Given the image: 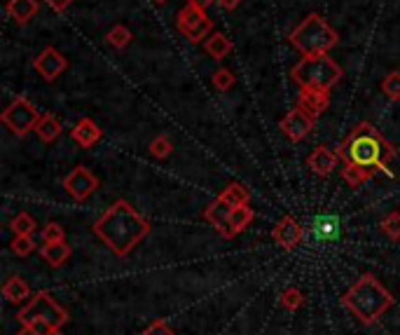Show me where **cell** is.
<instances>
[{"instance_id":"6da1fadb","label":"cell","mask_w":400,"mask_h":335,"mask_svg":"<svg viewBox=\"0 0 400 335\" xmlns=\"http://www.w3.org/2000/svg\"><path fill=\"white\" fill-rule=\"evenodd\" d=\"M94 234L104 241V244L113 251L115 256H129L141 239H146L150 234V223L136 211V209L117 199L113 206H108L104 216L91 225Z\"/></svg>"},{"instance_id":"7a4b0ae2","label":"cell","mask_w":400,"mask_h":335,"mask_svg":"<svg viewBox=\"0 0 400 335\" xmlns=\"http://www.w3.org/2000/svg\"><path fill=\"white\" fill-rule=\"evenodd\" d=\"M344 164H356L370 171H384L394 179V171L389 169L391 160L396 157V148L381 136L379 129L370 122H361L351 129V134L337 148Z\"/></svg>"},{"instance_id":"3957f363","label":"cell","mask_w":400,"mask_h":335,"mask_svg":"<svg viewBox=\"0 0 400 335\" xmlns=\"http://www.w3.org/2000/svg\"><path fill=\"white\" fill-rule=\"evenodd\" d=\"M342 305L363 324H374L394 305V296L381 286L374 274H363L342 296Z\"/></svg>"},{"instance_id":"277c9868","label":"cell","mask_w":400,"mask_h":335,"mask_svg":"<svg viewBox=\"0 0 400 335\" xmlns=\"http://www.w3.org/2000/svg\"><path fill=\"white\" fill-rule=\"evenodd\" d=\"M288 40H291V45L302 56H316V54H328L339 43V36L321 14H309L288 36Z\"/></svg>"},{"instance_id":"5b68a950","label":"cell","mask_w":400,"mask_h":335,"mask_svg":"<svg viewBox=\"0 0 400 335\" xmlns=\"http://www.w3.org/2000/svg\"><path fill=\"white\" fill-rule=\"evenodd\" d=\"M291 78L300 87H316V89H333L339 78H342V69L333 61L328 54L316 56H302L300 61L293 66Z\"/></svg>"},{"instance_id":"8992f818","label":"cell","mask_w":400,"mask_h":335,"mask_svg":"<svg viewBox=\"0 0 400 335\" xmlns=\"http://www.w3.org/2000/svg\"><path fill=\"white\" fill-rule=\"evenodd\" d=\"M16 319H19L21 326H31L36 321H45V324L52 326V329L59 331L61 326L68 324V312L56 303L52 296H49L47 291H40V293L33 296V300H29V303L19 309Z\"/></svg>"},{"instance_id":"52a82bcc","label":"cell","mask_w":400,"mask_h":335,"mask_svg":"<svg viewBox=\"0 0 400 335\" xmlns=\"http://www.w3.org/2000/svg\"><path fill=\"white\" fill-rule=\"evenodd\" d=\"M0 120L7 129L16 136H24V134H29L36 129V124L40 120V115L36 111V106H33L26 96H19L14 99V101L5 108V113L0 115Z\"/></svg>"},{"instance_id":"ba28073f","label":"cell","mask_w":400,"mask_h":335,"mask_svg":"<svg viewBox=\"0 0 400 335\" xmlns=\"http://www.w3.org/2000/svg\"><path fill=\"white\" fill-rule=\"evenodd\" d=\"M176 26L190 43H201V40L214 31V21L206 16V10L187 3L176 16Z\"/></svg>"},{"instance_id":"9c48e42d","label":"cell","mask_w":400,"mask_h":335,"mask_svg":"<svg viewBox=\"0 0 400 335\" xmlns=\"http://www.w3.org/2000/svg\"><path fill=\"white\" fill-rule=\"evenodd\" d=\"M64 188L68 195L75 197L78 202H84V199L96 192L99 179L87 169V166H75V169L64 179Z\"/></svg>"},{"instance_id":"30bf717a","label":"cell","mask_w":400,"mask_h":335,"mask_svg":"<svg viewBox=\"0 0 400 335\" xmlns=\"http://www.w3.org/2000/svg\"><path fill=\"white\" fill-rule=\"evenodd\" d=\"M33 69H36L38 75H42L47 82H52L68 69V61H66V56L59 52L56 47H45L36 56V61H33Z\"/></svg>"},{"instance_id":"8fae6325","label":"cell","mask_w":400,"mask_h":335,"mask_svg":"<svg viewBox=\"0 0 400 335\" xmlns=\"http://www.w3.org/2000/svg\"><path fill=\"white\" fill-rule=\"evenodd\" d=\"M314 122L316 120L304 113L302 108H293V111L281 120V131L291 141H295V144H300L302 139L309 136V131L314 129Z\"/></svg>"},{"instance_id":"7c38bea8","label":"cell","mask_w":400,"mask_h":335,"mask_svg":"<svg viewBox=\"0 0 400 335\" xmlns=\"http://www.w3.org/2000/svg\"><path fill=\"white\" fill-rule=\"evenodd\" d=\"M330 106V94L328 89H316V87H300V94H297V108H302L304 113L311 115L314 120L328 111Z\"/></svg>"},{"instance_id":"4fadbf2b","label":"cell","mask_w":400,"mask_h":335,"mask_svg":"<svg viewBox=\"0 0 400 335\" xmlns=\"http://www.w3.org/2000/svg\"><path fill=\"white\" fill-rule=\"evenodd\" d=\"M271 239H274L281 249L291 251V249H295L297 244H300L302 225L297 223L293 216H284V219L274 225V230H271Z\"/></svg>"},{"instance_id":"5bb4252c","label":"cell","mask_w":400,"mask_h":335,"mask_svg":"<svg viewBox=\"0 0 400 335\" xmlns=\"http://www.w3.org/2000/svg\"><path fill=\"white\" fill-rule=\"evenodd\" d=\"M339 160H342V157H339V153H335V150H330L328 146H316L311 150V155L307 157V166L316 176H321V179H326V176L335 171Z\"/></svg>"},{"instance_id":"9a60e30c","label":"cell","mask_w":400,"mask_h":335,"mask_svg":"<svg viewBox=\"0 0 400 335\" xmlns=\"http://www.w3.org/2000/svg\"><path fill=\"white\" fill-rule=\"evenodd\" d=\"M229 216H232V206L227 202H223L220 197H216L214 202L206 206V211H204V219H206L214 228L223 234L225 239H232L234 234L229 230Z\"/></svg>"},{"instance_id":"2e32d148","label":"cell","mask_w":400,"mask_h":335,"mask_svg":"<svg viewBox=\"0 0 400 335\" xmlns=\"http://www.w3.org/2000/svg\"><path fill=\"white\" fill-rule=\"evenodd\" d=\"M101 134H104V131H101V127L96 122L89 120V117H82V120L73 127L71 136H73V141L80 148H91L101 139Z\"/></svg>"},{"instance_id":"e0dca14e","label":"cell","mask_w":400,"mask_h":335,"mask_svg":"<svg viewBox=\"0 0 400 335\" xmlns=\"http://www.w3.org/2000/svg\"><path fill=\"white\" fill-rule=\"evenodd\" d=\"M7 14L16 24H26L38 14V0H7Z\"/></svg>"},{"instance_id":"ac0fdd59","label":"cell","mask_w":400,"mask_h":335,"mask_svg":"<svg viewBox=\"0 0 400 335\" xmlns=\"http://www.w3.org/2000/svg\"><path fill=\"white\" fill-rule=\"evenodd\" d=\"M38 134L40 141H45V144H52V141L59 139V134H61V122L56 120V115L52 113H42L40 120L36 124V129H33Z\"/></svg>"},{"instance_id":"d6986e66","label":"cell","mask_w":400,"mask_h":335,"mask_svg":"<svg viewBox=\"0 0 400 335\" xmlns=\"http://www.w3.org/2000/svg\"><path fill=\"white\" fill-rule=\"evenodd\" d=\"M40 256L45 258L47 265L61 267L68 258H71V246H68L66 241H52V244H45L40 249Z\"/></svg>"},{"instance_id":"ffe728a7","label":"cell","mask_w":400,"mask_h":335,"mask_svg":"<svg viewBox=\"0 0 400 335\" xmlns=\"http://www.w3.org/2000/svg\"><path fill=\"white\" fill-rule=\"evenodd\" d=\"M206 54L211 59H216V61H223V59L232 52V40H229L225 33H211L209 40H206Z\"/></svg>"},{"instance_id":"44dd1931","label":"cell","mask_w":400,"mask_h":335,"mask_svg":"<svg viewBox=\"0 0 400 335\" xmlns=\"http://www.w3.org/2000/svg\"><path fill=\"white\" fill-rule=\"evenodd\" d=\"M3 296L10 300V303H21V300H29L31 296V286H29V281L24 279V277H10L5 281V286H3Z\"/></svg>"},{"instance_id":"7402d4cb","label":"cell","mask_w":400,"mask_h":335,"mask_svg":"<svg viewBox=\"0 0 400 335\" xmlns=\"http://www.w3.org/2000/svg\"><path fill=\"white\" fill-rule=\"evenodd\" d=\"M253 219H255V211L249 204L234 206L232 216H229V230H232V234H239V232H244L246 228H249V225L253 223Z\"/></svg>"},{"instance_id":"603a6c76","label":"cell","mask_w":400,"mask_h":335,"mask_svg":"<svg viewBox=\"0 0 400 335\" xmlns=\"http://www.w3.org/2000/svg\"><path fill=\"white\" fill-rule=\"evenodd\" d=\"M314 234L319 239H335L339 237V221L335 216H319L314 223Z\"/></svg>"},{"instance_id":"cb8c5ba5","label":"cell","mask_w":400,"mask_h":335,"mask_svg":"<svg viewBox=\"0 0 400 335\" xmlns=\"http://www.w3.org/2000/svg\"><path fill=\"white\" fill-rule=\"evenodd\" d=\"M223 202H227L229 206H244V204H249V190H246L244 186H239V183H232V186H227L223 192L218 195Z\"/></svg>"},{"instance_id":"d4e9b609","label":"cell","mask_w":400,"mask_h":335,"mask_svg":"<svg viewBox=\"0 0 400 335\" xmlns=\"http://www.w3.org/2000/svg\"><path fill=\"white\" fill-rule=\"evenodd\" d=\"M372 176H374V171L363 169V166H356V164H344V169H342V179L351 188H361L365 181L372 179Z\"/></svg>"},{"instance_id":"484cf974","label":"cell","mask_w":400,"mask_h":335,"mask_svg":"<svg viewBox=\"0 0 400 335\" xmlns=\"http://www.w3.org/2000/svg\"><path fill=\"white\" fill-rule=\"evenodd\" d=\"M106 40L113 47H117V49H124L126 45L131 43V31L126 29V26H122V24H117V26H113L108 31V36H106Z\"/></svg>"},{"instance_id":"4316f807","label":"cell","mask_w":400,"mask_h":335,"mask_svg":"<svg viewBox=\"0 0 400 335\" xmlns=\"http://www.w3.org/2000/svg\"><path fill=\"white\" fill-rule=\"evenodd\" d=\"M381 91L391 99V101H400V71L389 73L384 80H381Z\"/></svg>"},{"instance_id":"83f0119b","label":"cell","mask_w":400,"mask_h":335,"mask_svg":"<svg viewBox=\"0 0 400 335\" xmlns=\"http://www.w3.org/2000/svg\"><path fill=\"white\" fill-rule=\"evenodd\" d=\"M10 228L14 234H33V230H36V221H33L29 214H16L10 221Z\"/></svg>"},{"instance_id":"f1b7e54d","label":"cell","mask_w":400,"mask_h":335,"mask_svg":"<svg viewBox=\"0 0 400 335\" xmlns=\"http://www.w3.org/2000/svg\"><path fill=\"white\" fill-rule=\"evenodd\" d=\"M171 150H174V144L166 136H155L150 141V155L157 157V160H164V157H169V155H171Z\"/></svg>"},{"instance_id":"f546056e","label":"cell","mask_w":400,"mask_h":335,"mask_svg":"<svg viewBox=\"0 0 400 335\" xmlns=\"http://www.w3.org/2000/svg\"><path fill=\"white\" fill-rule=\"evenodd\" d=\"M281 305H284L286 309H291V312H295V309H300L304 305V296L300 293V289H286L284 293H281Z\"/></svg>"},{"instance_id":"4dcf8cb0","label":"cell","mask_w":400,"mask_h":335,"mask_svg":"<svg viewBox=\"0 0 400 335\" xmlns=\"http://www.w3.org/2000/svg\"><path fill=\"white\" fill-rule=\"evenodd\" d=\"M12 251L16 256H29L36 251V241H33L31 234H16L12 241Z\"/></svg>"},{"instance_id":"1f68e13d","label":"cell","mask_w":400,"mask_h":335,"mask_svg":"<svg viewBox=\"0 0 400 335\" xmlns=\"http://www.w3.org/2000/svg\"><path fill=\"white\" fill-rule=\"evenodd\" d=\"M381 230L389 234L391 239H400V211H391L384 221H381Z\"/></svg>"},{"instance_id":"d6a6232c","label":"cell","mask_w":400,"mask_h":335,"mask_svg":"<svg viewBox=\"0 0 400 335\" xmlns=\"http://www.w3.org/2000/svg\"><path fill=\"white\" fill-rule=\"evenodd\" d=\"M42 241H45V244L64 241V228L59 223H47L45 228H42Z\"/></svg>"},{"instance_id":"836d02e7","label":"cell","mask_w":400,"mask_h":335,"mask_svg":"<svg viewBox=\"0 0 400 335\" xmlns=\"http://www.w3.org/2000/svg\"><path fill=\"white\" fill-rule=\"evenodd\" d=\"M214 85H216L220 91H225V89L232 87V85H234V75H232V71L218 69V71L214 73Z\"/></svg>"},{"instance_id":"e575fe53","label":"cell","mask_w":400,"mask_h":335,"mask_svg":"<svg viewBox=\"0 0 400 335\" xmlns=\"http://www.w3.org/2000/svg\"><path fill=\"white\" fill-rule=\"evenodd\" d=\"M143 335H176L171 329H169V324L164 319H157L155 324H150L146 331H143Z\"/></svg>"},{"instance_id":"d590c367","label":"cell","mask_w":400,"mask_h":335,"mask_svg":"<svg viewBox=\"0 0 400 335\" xmlns=\"http://www.w3.org/2000/svg\"><path fill=\"white\" fill-rule=\"evenodd\" d=\"M45 3H47L49 7H52L54 12H64L66 7L73 3V0H45Z\"/></svg>"},{"instance_id":"8d00e7d4","label":"cell","mask_w":400,"mask_h":335,"mask_svg":"<svg viewBox=\"0 0 400 335\" xmlns=\"http://www.w3.org/2000/svg\"><path fill=\"white\" fill-rule=\"evenodd\" d=\"M216 3L220 5V10H225V12H229V10H234L236 5L241 3V0H216Z\"/></svg>"},{"instance_id":"74e56055","label":"cell","mask_w":400,"mask_h":335,"mask_svg":"<svg viewBox=\"0 0 400 335\" xmlns=\"http://www.w3.org/2000/svg\"><path fill=\"white\" fill-rule=\"evenodd\" d=\"M187 3H190V5H197V7H201V10H206V7H209L211 3H216V0H187Z\"/></svg>"},{"instance_id":"f35d334b","label":"cell","mask_w":400,"mask_h":335,"mask_svg":"<svg viewBox=\"0 0 400 335\" xmlns=\"http://www.w3.org/2000/svg\"><path fill=\"white\" fill-rule=\"evenodd\" d=\"M16 335H40V333L31 331L29 326H24V331H19V333H16ZM49 335H61V333H59V331H52V333H49Z\"/></svg>"},{"instance_id":"ab89813d","label":"cell","mask_w":400,"mask_h":335,"mask_svg":"<svg viewBox=\"0 0 400 335\" xmlns=\"http://www.w3.org/2000/svg\"><path fill=\"white\" fill-rule=\"evenodd\" d=\"M155 3H157V5H164V3H166V0H155Z\"/></svg>"}]
</instances>
